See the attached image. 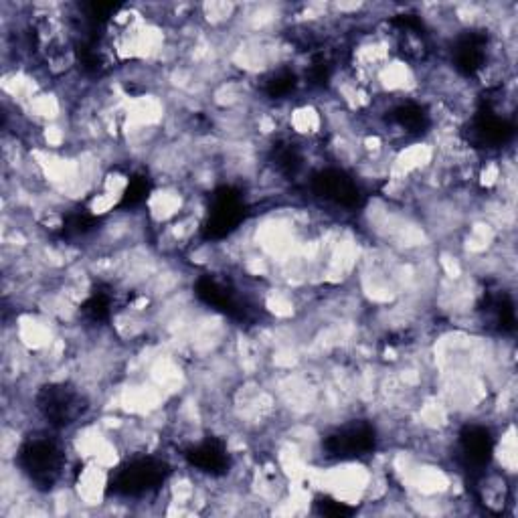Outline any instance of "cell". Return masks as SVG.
Wrapping results in <instances>:
<instances>
[{
  "instance_id": "obj_9",
  "label": "cell",
  "mask_w": 518,
  "mask_h": 518,
  "mask_svg": "<svg viewBox=\"0 0 518 518\" xmlns=\"http://www.w3.org/2000/svg\"><path fill=\"white\" fill-rule=\"evenodd\" d=\"M486 47L488 39L480 31H470L462 35L452 49L454 67L466 77L480 73L486 63Z\"/></svg>"
},
{
  "instance_id": "obj_14",
  "label": "cell",
  "mask_w": 518,
  "mask_h": 518,
  "mask_svg": "<svg viewBox=\"0 0 518 518\" xmlns=\"http://www.w3.org/2000/svg\"><path fill=\"white\" fill-rule=\"evenodd\" d=\"M272 160H274L276 168L282 172V175H286V177H296L298 172H300V168H302V154H300V150H298L294 144H290V142L274 146V150H272Z\"/></svg>"
},
{
  "instance_id": "obj_4",
  "label": "cell",
  "mask_w": 518,
  "mask_h": 518,
  "mask_svg": "<svg viewBox=\"0 0 518 518\" xmlns=\"http://www.w3.org/2000/svg\"><path fill=\"white\" fill-rule=\"evenodd\" d=\"M37 409L49 425L63 429L73 425L83 415L85 401L75 387L57 383L41 389L37 395Z\"/></svg>"
},
{
  "instance_id": "obj_15",
  "label": "cell",
  "mask_w": 518,
  "mask_h": 518,
  "mask_svg": "<svg viewBox=\"0 0 518 518\" xmlns=\"http://www.w3.org/2000/svg\"><path fill=\"white\" fill-rule=\"evenodd\" d=\"M298 85V77L294 71L290 69H282L276 71L268 81H266V94L274 100H282L286 96H290Z\"/></svg>"
},
{
  "instance_id": "obj_12",
  "label": "cell",
  "mask_w": 518,
  "mask_h": 518,
  "mask_svg": "<svg viewBox=\"0 0 518 518\" xmlns=\"http://www.w3.org/2000/svg\"><path fill=\"white\" fill-rule=\"evenodd\" d=\"M389 122L393 126H397L401 132H405L409 136H417L429 128V114L423 106H419L415 102H405L391 110Z\"/></svg>"
},
{
  "instance_id": "obj_7",
  "label": "cell",
  "mask_w": 518,
  "mask_h": 518,
  "mask_svg": "<svg viewBox=\"0 0 518 518\" xmlns=\"http://www.w3.org/2000/svg\"><path fill=\"white\" fill-rule=\"evenodd\" d=\"M197 296L211 308L231 316V318H239L245 320L251 312L249 304L237 294V290L231 284H225L217 278L211 276H203L197 282Z\"/></svg>"
},
{
  "instance_id": "obj_1",
  "label": "cell",
  "mask_w": 518,
  "mask_h": 518,
  "mask_svg": "<svg viewBox=\"0 0 518 518\" xmlns=\"http://www.w3.org/2000/svg\"><path fill=\"white\" fill-rule=\"evenodd\" d=\"M168 476V466L152 456L128 460L116 468L108 482V492L118 498H144L154 494Z\"/></svg>"
},
{
  "instance_id": "obj_17",
  "label": "cell",
  "mask_w": 518,
  "mask_h": 518,
  "mask_svg": "<svg viewBox=\"0 0 518 518\" xmlns=\"http://www.w3.org/2000/svg\"><path fill=\"white\" fill-rule=\"evenodd\" d=\"M150 193V183L146 177H134L130 179L124 195H122V207H138L146 201Z\"/></svg>"
},
{
  "instance_id": "obj_5",
  "label": "cell",
  "mask_w": 518,
  "mask_h": 518,
  "mask_svg": "<svg viewBox=\"0 0 518 518\" xmlns=\"http://www.w3.org/2000/svg\"><path fill=\"white\" fill-rule=\"evenodd\" d=\"M245 219V203L239 191L233 187H221L211 197V207L205 221V235L209 239H221L233 233Z\"/></svg>"
},
{
  "instance_id": "obj_2",
  "label": "cell",
  "mask_w": 518,
  "mask_h": 518,
  "mask_svg": "<svg viewBox=\"0 0 518 518\" xmlns=\"http://www.w3.org/2000/svg\"><path fill=\"white\" fill-rule=\"evenodd\" d=\"M21 472L37 488H53L63 474L65 456L59 444L47 436L29 438L19 450Z\"/></svg>"
},
{
  "instance_id": "obj_8",
  "label": "cell",
  "mask_w": 518,
  "mask_h": 518,
  "mask_svg": "<svg viewBox=\"0 0 518 518\" xmlns=\"http://www.w3.org/2000/svg\"><path fill=\"white\" fill-rule=\"evenodd\" d=\"M514 136V124L494 108L480 110L472 122L468 138L472 144L482 148H498Z\"/></svg>"
},
{
  "instance_id": "obj_10",
  "label": "cell",
  "mask_w": 518,
  "mask_h": 518,
  "mask_svg": "<svg viewBox=\"0 0 518 518\" xmlns=\"http://www.w3.org/2000/svg\"><path fill=\"white\" fill-rule=\"evenodd\" d=\"M185 460L199 472H205L211 476H221L229 468L227 446L217 438H207L205 442L191 446L185 452Z\"/></svg>"
},
{
  "instance_id": "obj_11",
  "label": "cell",
  "mask_w": 518,
  "mask_h": 518,
  "mask_svg": "<svg viewBox=\"0 0 518 518\" xmlns=\"http://www.w3.org/2000/svg\"><path fill=\"white\" fill-rule=\"evenodd\" d=\"M460 450L464 462L474 470H484L494 452V440L492 434L482 425H470L462 431L460 436Z\"/></svg>"
},
{
  "instance_id": "obj_6",
  "label": "cell",
  "mask_w": 518,
  "mask_h": 518,
  "mask_svg": "<svg viewBox=\"0 0 518 518\" xmlns=\"http://www.w3.org/2000/svg\"><path fill=\"white\" fill-rule=\"evenodd\" d=\"M312 191L316 197L330 201L344 209H357L363 205V191L353 177L338 168H324L312 179Z\"/></svg>"
},
{
  "instance_id": "obj_18",
  "label": "cell",
  "mask_w": 518,
  "mask_h": 518,
  "mask_svg": "<svg viewBox=\"0 0 518 518\" xmlns=\"http://www.w3.org/2000/svg\"><path fill=\"white\" fill-rule=\"evenodd\" d=\"M316 506L326 516H349V514L355 512L347 502H338V500H332V498H320L316 502Z\"/></svg>"
},
{
  "instance_id": "obj_16",
  "label": "cell",
  "mask_w": 518,
  "mask_h": 518,
  "mask_svg": "<svg viewBox=\"0 0 518 518\" xmlns=\"http://www.w3.org/2000/svg\"><path fill=\"white\" fill-rule=\"evenodd\" d=\"M83 314L92 322H104L112 314V294L108 292H94L88 302L83 304Z\"/></svg>"
},
{
  "instance_id": "obj_13",
  "label": "cell",
  "mask_w": 518,
  "mask_h": 518,
  "mask_svg": "<svg viewBox=\"0 0 518 518\" xmlns=\"http://www.w3.org/2000/svg\"><path fill=\"white\" fill-rule=\"evenodd\" d=\"M488 312L492 314V320L500 332H512L516 324V312L514 302L506 294H498L488 300Z\"/></svg>"
},
{
  "instance_id": "obj_3",
  "label": "cell",
  "mask_w": 518,
  "mask_h": 518,
  "mask_svg": "<svg viewBox=\"0 0 518 518\" xmlns=\"http://www.w3.org/2000/svg\"><path fill=\"white\" fill-rule=\"evenodd\" d=\"M377 434L365 421H353L334 429L322 442V450L328 458L334 460H361L375 452Z\"/></svg>"
}]
</instances>
